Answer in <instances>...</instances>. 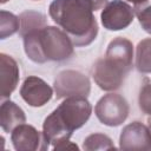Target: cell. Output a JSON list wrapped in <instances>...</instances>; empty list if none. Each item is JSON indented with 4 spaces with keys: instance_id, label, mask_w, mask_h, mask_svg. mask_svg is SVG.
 I'll list each match as a JSON object with an SVG mask.
<instances>
[{
    "instance_id": "cell-19",
    "label": "cell",
    "mask_w": 151,
    "mask_h": 151,
    "mask_svg": "<svg viewBox=\"0 0 151 151\" xmlns=\"http://www.w3.org/2000/svg\"><path fill=\"white\" fill-rule=\"evenodd\" d=\"M55 151L57 150H67V149H73V150H78V146L76 145V144H73V143H71L70 140H66V142H64V143H61V144H59V145H57V146H54L53 147Z\"/></svg>"
},
{
    "instance_id": "cell-6",
    "label": "cell",
    "mask_w": 151,
    "mask_h": 151,
    "mask_svg": "<svg viewBox=\"0 0 151 151\" xmlns=\"http://www.w3.org/2000/svg\"><path fill=\"white\" fill-rule=\"evenodd\" d=\"M55 98L83 97L87 98L91 92L90 79L81 72L76 70H65L58 73L53 83Z\"/></svg>"
},
{
    "instance_id": "cell-2",
    "label": "cell",
    "mask_w": 151,
    "mask_h": 151,
    "mask_svg": "<svg viewBox=\"0 0 151 151\" xmlns=\"http://www.w3.org/2000/svg\"><path fill=\"white\" fill-rule=\"evenodd\" d=\"M92 106L87 98L71 97L45 118L42 124L44 139L53 147L70 140L74 130L80 129L90 119Z\"/></svg>"
},
{
    "instance_id": "cell-8",
    "label": "cell",
    "mask_w": 151,
    "mask_h": 151,
    "mask_svg": "<svg viewBox=\"0 0 151 151\" xmlns=\"http://www.w3.org/2000/svg\"><path fill=\"white\" fill-rule=\"evenodd\" d=\"M122 150H151V131L140 122H132L123 127L119 136Z\"/></svg>"
},
{
    "instance_id": "cell-5",
    "label": "cell",
    "mask_w": 151,
    "mask_h": 151,
    "mask_svg": "<svg viewBox=\"0 0 151 151\" xmlns=\"http://www.w3.org/2000/svg\"><path fill=\"white\" fill-rule=\"evenodd\" d=\"M94 112L99 122L106 126L122 125L130 112L126 99L119 93H107L96 104Z\"/></svg>"
},
{
    "instance_id": "cell-12",
    "label": "cell",
    "mask_w": 151,
    "mask_h": 151,
    "mask_svg": "<svg viewBox=\"0 0 151 151\" xmlns=\"http://www.w3.org/2000/svg\"><path fill=\"white\" fill-rule=\"evenodd\" d=\"M26 123L25 112L20 106H18L12 100H4L0 106V126L1 129L9 133L17 126Z\"/></svg>"
},
{
    "instance_id": "cell-13",
    "label": "cell",
    "mask_w": 151,
    "mask_h": 151,
    "mask_svg": "<svg viewBox=\"0 0 151 151\" xmlns=\"http://www.w3.org/2000/svg\"><path fill=\"white\" fill-rule=\"evenodd\" d=\"M19 19H20L19 33H20L21 37H25L27 33L41 29L45 26H47L46 17L40 12L26 11V12H22L19 15Z\"/></svg>"
},
{
    "instance_id": "cell-20",
    "label": "cell",
    "mask_w": 151,
    "mask_h": 151,
    "mask_svg": "<svg viewBox=\"0 0 151 151\" xmlns=\"http://www.w3.org/2000/svg\"><path fill=\"white\" fill-rule=\"evenodd\" d=\"M91 1L93 2V5H94V9H96V11L104 8V7L106 6V4H107V0H91Z\"/></svg>"
},
{
    "instance_id": "cell-14",
    "label": "cell",
    "mask_w": 151,
    "mask_h": 151,
    "mask_svg": "<svg viewBox=\"0 0 151 151\" xmlns=\"http://www.w3.org/2000/svg\"><path fill=\"white\" fill-rule=\"evenodd\" d=\"M136 68L140 73H151V38L138 42L136 47Z\"/></svg>"
},
{
    "instance_id": "cell-11",
    "label": "cell",
    "mask_w": 151,
    "mask_h": 151,
    "mask_svg": "<svg viewBox=\"0 0 151 151\" xmlns=\"http://www.w3.org/2000/svg\"><path fill=\"white\" fill-rule=\"evenodd\" d=\"M20 78L18 63L5 53L0 54V81H1V99L8 98L17 88Z\"/></svg>"
},
{
    "instance_id": "cell-17",
    "label": "cell",
    "mask_w": 151,
    "mask_h": 151,
    "mask_svg": "<svg viewBox=\"0 0 151 151\" xmlns=\"http://www.w3.org/2000/svg\"><path fill=\"white\" fill-rule=\"evenodd\" d=\"M133 12L142 28L146 33L151 34V0H146L142 4L134 5Z\"/></svg>"
},
{
    "instance_id": "cell-23",
    "label": "cell",
    "mask_w": 151,
    "mask_h": 151,
    "mask_svg": "<svg viewBox=\"0 0 151 151\" xmlns=\"http://www.w3.org/2000/svg\"><path fill=\"white\" fill-rule=\"evenodd\" d=\"M149 129H150V131H151V120H149Z\"/></svg>"
},
{
    "instance_id": "cell-22",
    "label": "cell",
    "mask_w": 151,
    "mask_h": 151,
    "mask_svg": "<svg viewBox=\"0 0 151 151\" xmlns=\"http://www.w3.org/2000/svg\"><path fill=\"white\" fill-rule=\"evenodd\" d=\"M7 1H8V0H0L1 4H5V2H7Z\"/></svg>"
},
{
    "instance_id": "cell-4",
    "label": "cell",
    "mask_w": 151,
    "mask_h": 151,
    "mask_svg": "<svg viewBox=\"0 0 151 151\" xmlns=\"http://www.w3.org/2000/svg\"><path fill=\"white\" fill-rule=\"evenodd\" d=\"M24 38V50L28 59L37 64L46 61H64L74 53V45L61 28L45 26L27 33Z\"/></svg>"
},
{
    "instance_id": "cell-10",
    "label": "cell",
    "mask_w": 151,
    "mask_h": 151,
    "mask_svg": "<svg viewBox=\"0 0 151 151\" xmlns=\"http://www.w3.org/2000/svg\"><path fill=\"white\" fill-rule=\"evenodd\" d=\"M20 96L29 106L41 107L52 99L53 90L44 79L29 76L20 87Z\"/></svg>"
},
{
    "instance_id": "cell-15",
    "label": "cell",
    "mask_w": 151,
    "mask_h": 151,
    "mask_svg": "<svg viewBox=\"0 0 151 151\" xmlns=\"http://www.w3.org/2000/svg\"><path fill=\"white\" fill-rule=\"evenodd\" d=\"M20 29V19L15 14L1 11L0 12V39H6Z\"/></svg>"
},
{
    "instance_id": "cell-18",
    "label": "cell",
    "mask_w": 151,
    "mask_h": 151,
    "mask_svg": "<svg viewBox=\"0 0 151 151\" xmlns=\"http://www.w3.org/2000/svg\"><path fill=\"white\" fill-rule=\"evenodd\" d=\"M138 104L143 113L151 116V83L145 84L140 88L138 96Z\"/></svg>"
},
{
    "instance_id": "cell-16",
    "label": "cell",
    "mask_w": 151,
    "mask_h": 151,
    "mask_svg": "<svg viewBox=\"0 0 151 151\" xmlns=\"http://www.w3.org/2000/svg\"><path fill=\"white\" fill-rule=\"evenodd\" d=\"M83 149L86 151L94 150H114L112 139L104 133H92L87 136L83 143Z\"/></svg>"
},
{
    "instance_id": "cell-1",
    "label": "cell",
    "mask_w": 151,
    "mask_h": 151,
    "mask_svg": "<svg viewBox=\"0 0 151 151\" xmlns=\"http://www.w3.org/2000/svg\"><path fill=\"white\" fill-rule=\"evenodd\" d=\"M91 0H53L48 7L52 20L66 32L76 47L88 46L98 34Z\"/></svg>"
},
{
    "instance_id": "cell-9",
    "label": "cell",
    "mask_w": 151,
    "mask_h": 151,
    "mask_svg": "<svg viewBox=\"0 0 151 151\" xmlns=\"http://www.w3.org/2000/svg\"><path fill=\"white\" fill-rule=\"evenodd\" d=\"M11 142L17 151H37L47 150L48 143L44 139L34 126L29 124H21L11 132Z\"/></svg>"
},
{
    "instance_id": "cell-3",
    "label": "cell",
    "mask_w": 151,
    "mask_h": 151,
    "mask_svg": "<svg viewBox=\"0 0 151 151\" xmlns=\"http://www.w3.org/2000/svg\"><path fill=\"white\" fill-rule=\"evenodd\" d=\"M133 66V45L123 37L110 41L104 58L93 65L92 77L104 91L118 90Z\"/></svg>"
},
{
    "instance_id": "cell-21",
    "label": "cell",
    "mask_w": 151,
    "mask_h": 151,
    "mask_svg": "<svg viewBox=\"0 0 151 151\" xmlns=\"http://www.w3.org/2000/svg\"><path fill=\"white\" fill-rule=\"evenodd\" d=\"M129 2H132L133 5H138V4H142V2H144V1H146V0H127Z\"/></svg>"
},
{
    "instance_id": "cell-7",
    "label": "cell",
    "mask_w": 151,
    "mask_h": 151,
    "mask_svg": "<svg viewBox=\"0 0 151 151\" xmlns=\"http://www.w3.org/2000/svg\"><path fill=\"white\" fill-rule=\"evenodd\" d=\"M134 18L133 8L123 0H112L101 11L100 19L104 28L120 31L129 27Z\"/></svg>"
}]
</instances>
